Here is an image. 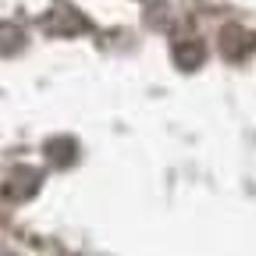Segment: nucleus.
<instances>
[{"mask_svg":"<svg viewBox=\"0 0 256 256\" xmlns=\"http://www.w3.org/2000/svg\"><path fill=\"white\" fill-rule=\"evenodd\" d=\"M36 188H40V174H36V171H14L11 182L4 185V192H8L11 200H25V196H32Z\"/></svg>","mask_w":256,"mask_h":256,"instance_id":"f257e3e1","label":"nucleus"},{"mask_svg":"<svg viewBox=\"0 0 256 256\" xmlns=\"http://www.w3.org/2000/svg\"><path fill=\"white\" fill-rule=\"evenodd\" d=\"M46 156H54L57 164H72V156H75V142L72 139H57L46 146Z\"/></svg>","mask_w":256,"mask_h":256,"instance_id":"f03ea898","label":"nucleus"},{"mask_svg":"<svg viewBox=\"0 0 256 256\" xmlns=\"http://www.w3.org/2000/svg\"><path fill=\"white\" fill-rule=\"evenodd\" d=\"M174 57H178L182 68H196V64L203 60V50H200L196 43H192V46H178V50H174Z\"/></svg>","mask_w":256,"mask_h":256,"instance_id":"7ed1b4c3","label":"nucleus"}]
</instances>
